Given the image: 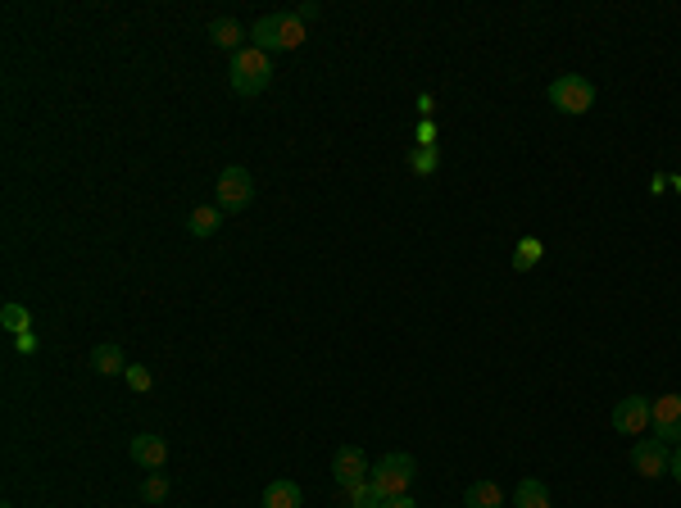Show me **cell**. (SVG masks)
<instances>
[{
	"label": "cell",
	"mask_w": 681,
	"mask_h": 508,
	"mask_svg": "<svg viewBox=\"0 0 681 508\" xmlns=\"http://www.w3.org/2000/svg\"><path fill=\"white\" fill-rule=\"evenodd\" d=\"M305 19H300L296 10H282V14H264V19H255V28H250V46L259 50H300L305 46Z\"/></svg>",
	"instance_id": "6da1fadb"
},
{
	"label": "cell",
	"mask_w": 681,
	"mask_h": 508,
	"mask_svg": "<svg viewBox=\"0 0 681 508\" xmlns=\"http://www.w3.org/2000/svg\"><path fill=\"white\" fill-rule=\"evenodd\" d=\"M227 73H232V91H237V96H259V91L273 82V55L259 46H246L232 55V69Z\"/></svg>",
	"instance_id": "7a4b0ae2"
},
{
	"label": "cell",
	"mask_w": 681,
	"mask_h": 508,
	"mask_svg": "<svg viewBox=\"0 0 681 508\" xmlns=\"http://www.w3.org/2000/svg\"><path fill=\"white\" fill-rule=\"evenodd\" d=\"M550 105L559 109V114H573V118H582V114H591L595 109V82L591 78H582V73H563V78H554L550 82Z\"/></svg>",
	"instance_id": "3957f363"
},
{
	"label": "cell",
	"mask_w": 681,
	"mask_h": 508,
	"mask_svg": "<svg viewBox=\"0 0 681 508\" xmlns=\"http://www.w3.org/2000/svg\"><path fill=\"white\" fill-rule=\"evenodd\" d=\"M250 200H255V177L246 173V168H223L214 182V205L223 209V214H246Z\"/></svg>",
	"instance_id": "277c9868"
},
{
	"label": "cell",
	"mask_w": 681,
	"mask_h": 508,
	"mask_svg": "<svg viewBox=\"0 0 681 508\" xmlns=\"http://www.w3.org/2000/svg\"><path fill=\"white\" fill-rule=\"evenodd\" d=\"M414 477H418V463H414V454H386L382 463L373 468V486L382 490L386 499H395V495H409V486H414Z\"/></svg>",
	"instance_id": "5b68a950"
},
{
	"label": "cell",
	"mask_w": 681,
	"mask_h": 508,
	"mask_svg": "<svg viewBox=\"0 0 681 508\" xmlns=\"http://www.w3.org/2000/svg\"><path fill=\"white\" fill-rule=\"evenodd\" d=\"M632 468L641 472L645 481H659V477H668V468H672V450L663 445L659 436H645V440H636L632 445Z\"/></svg>",
	"instance_id": "8992f818"
},
{
	"label": "cell",
	"mask_w": 681,
	"mask_h": 508,
	"mask_svg": "<svg viewBox=\"0 0 681 508\" xmlns=\"http://www.w3.org/2000/svg\"><path fill=\"white\" fill-rule=\"evenodd\" d=\"M368 477H373V468H368V459H364V450H359V445H341V450L332 454V481L341 490L364 486Z\"/></svg>",
	"instance_id": "52a82bcc"
},
{
	"label": "cell",
	"mask_w": 681,
	"mask_h": 508,
	"mask_svg": "<svg viewBox=\"0 0 681 508\" xmlns=\"http://www.w3.org/2000/svg\"><path fill=\"white\" fill-rule=\"evenodd\" d=\"M650 431L663 445H681V395H659V400H650Z\"/></svg>",
	"instance_id": "ba28073f"
},
{
	"label": "cell",
	"mask_w": 681,
	"mask_h": 508,
	"mask_svg": "<svg viewBox=\"0 0 681 508\" xmlns=\"http://www.w3.org/2000/svg\"><path fill=\"white\" fill-rule=\"evenodd\" d=\"M609 422L622 436H645V427H650V400H645V395H627V400L613 404Z\"/></svg>",
	"instance_id": "9c48e42d"
},
{
	"label": "cell",
	"mask_w": 681,
	"mask_h": 508,
	"mask_svg": "<svg viewBox=\"0 0 681 508\" xmlns=\"http://www.w3.org/2000/svg\"><path fill=\"white\" fill-rule=\"evenodd\" d=\"M128 454H132V463H137V468H150V472H164V463H168L164 436H150V431H141V436L128 440Z\"/></svg>",
	"instance_id": "30bf717a"
},
{
	"label": "cell",
	"mask_w": 681,
	"mask_h": 508,
	"mask_svg": "<svg viewBox=\"0 0 681 508\" xmlns=\"http://www.w3.org/2000/svg\"><path fill=\"white\" fill-rule=\"evenodd\" d=\"M259 508H305V490H300L296 481L277 477V481H268L264 486V504Z\"/></svg>",
	"instance_id": "8fae6325"
},
{
	"label": "cell",
	"mask_w": 681,
	"mask_h": 508,
	"mask_svg": "<svg viewBox=\"0 0 681 508\" xmlns=\"http://www.w3.org/2000/svg\"><path fill=\"white\" fill-rule=\"evenodd\" d=\"M91 372H96V377H123V372H128V354L114 341L96 345V350H91Z\"/></svg>",
	"instance_id": "7c38bea8"
},
{
	"label": "cell",
	"mask_w": 681,
	"mask_h": 508,
	"mask_svg": "<svg viewBox=\"0 0 681 508\" xmlns=\"http://www.w3.org/2000/svg\"><path fill=\"white\" fill-rule=\"evenodd\" d=\"M209 46H218V50H232V55H237V50H246V28H241L237 19H214L209 23Z\"/></svg>",
	"instance_id": "4fadbf2b"
},
{
	"label": "cell",
	"mask_w": 681,
	"mask_h": 508,
	"mask_svg": "<svg viewBox=\"0 0 681 508\" xmlns=\"http://www.w3.org/2000/svg\"><path fill=\"white\" fill-rule=\"evenodd\" d=\"M514 508H554L550 504V486L541 477H523L514 490Z\"/></svg>",
	"instance_id": "5bb4252c"
},
{
	"label": "cell",
	"mask_w": 681,
	"mask_h": 508,
	"mask_svg": "<svg viewBox=\"0 0 681 508\" xmlns=\"http://www.w3.org/2000/svg\"><path fill=\"white\" fill-rule=\"evenodd\" d=\"M218 227H223V209H218V205H196L187 214V232L200 236V241H205V236H214Z\"/></svg>",
	"instance_id": "9a60e30c"
},
{
	"label": "cell",
	"mask_w": 681,
	"mask_h": 508,
	"mask_svg": "<svg viewBox=\"0 0 681 508\" xmlns=\"http://www.w3.org/2000/svg\"><path fill=\"white\" fill-rule=\"evenodd\" d=\"M504 504V490L500 481H473V486L464 490V508H500Z\"/></svg>",
	"instance_id": "2e32d148"
},
{
	"label": "cell",
	"mask_w": 681,
	"mask_h": 508,
	"mask_svg": "<svg viewBox=\"0 0 681 508\" xmlns=\"http://www.w3.org/2000/svg\"><path fill=\"white\" fill-rule=\"evenodd\" d=\"M405 164H409V173L414 177H432L436 168H441V146H414L405 155Z\"/></svg>",
	"instance_id": "e0dca14e"
},
{
	"label": "cell",
	"mask_w": 681,
	"mask_h": 508,
	"mask_svg": "<svg viewBox=\"0 0 681 508\" xmlns=\"http://www.w3.org/2000/svg\"><path fill=\"white\" fill-rule=\"evenodd\" d=\"M541 254H545V245L536 241V236H523V241L514 245V273H532V268L541 264Z\"/></svg>",
	"instance_id": "ac0fdd59"
},
{
	"label": "cell",
	"mask_w": 681,
	"mask_h": 508,
	"mask_svg": "<svg viewBox=\"0 0 681 508\" xmlns=\"http://www.w3.org/2000/svg\"><path fill=\"white\" fill-rule=\"evenodd\" d=\"M0 327H5V332H14V336H28L32 332V313L23 309V304H5V309H0Z\"/></svg>",
	"instance_id": "d6986e66"
},
{
	"label": "cell",
	"mask_w": 681,
	"mask_h": 508,
	"mask_svg": "<svg viewBox=\"0 0 681 508\" xmlns=\"http://www.w3.org/2000/svg\"><path fill=\"white\" fill-rule=\"evenodd\" d=\"M346 499H350V508H382V504H386V495L373 486V481H364V486L346 490Z\"/></svg>",
	"instance_id": "ffe728a7"
},
{
	"label": "cell",
	"mask_w": 681,
	"mask_h": 508,
	"mask_svg": "<svg viewBox=\"0 0 681 508\" xmlns=\"http://www.w3.org/2000/svg\"><path fill=\"white\" fill-rule=\"evenodd\" d=\"M123 381H128L137 395H146L150 386H155V372L146 368V363H128V372H123Z\"/></svg>",
	"instance_id": "44dd1931"
},
{
	"label": "cell",
	"mask_w": 681,
	"mask_h": 508,
	"mask_svg": "<svg viewBox=\"0 0 681 508\" xmlns=\"http://www.w3.org/2000/svg\"><path fill=\"white\" fill-rule=\"evenodd\" d=\"M141 499H146V504H164L168 499V477L164 472H150L146 486H141Z\"/></svg>",
	"instance_id": "7402d4cb"
},
{
	"label": "cell",
	"mask_w": 681,
	"mask_h": 508,
	"mask_svg": "<svg viewBox=\"0 0 681 508\" xmlns=\"http://www.w3.org/2000/svg\"><path fill=\"white\" fill-rule=\"evenodd\" d=\"M418 146H436V127H432V118H423V123H418Z\"/></svg>",
	"instance_id": "603a6c76"
},
{
	"label": "cell",
	"mask_w": 681,
	"mask_h": 508,
	"mask_svg": "<svg viewBox=\"0 0 681 508\" xmlns=\"http://www.w3.org/2000/svg\"><path fill=\"white\" fill-rule=\"evenodd\" d=\"M382 508H418V499L414 495H395V499H386Z\"/></svg>",
	"instance_id": "cb8c5ba5"
},
{
	"label": "cell",
	"mask_w": 681,
	"mask_h": 508,
	"mask_svg": "<svg viewBox=\"0 0 681 508\" xmlns=\"http://www.w3.org/2000/svg\"><path fill=\"white\" fill-rule=\"evenodd\" d=\"M668 477H677V486H681V445L672 450V468H668Z\"/></svg>",
	"instance_id": "d4e9b609"
},
{
	"label": "cell",
	"mask_w": 681,
	"mask_h": 508,
	"mask_svg": "<svg viewBox=\"0 0 681 508\" xmlns=\"http://www.w3.org/2000/svg\"><path fill=\"white\" fill-rule=\"evenodd\" d=\"M418 109H423V118H432V109H436V100H432V96H427V91H423V96H418Z\"/></svg>",
	"instance_id": "484cf974"
},
{
	"label": "cell",
	"mask_w": 681,
	"mask_h": 508,
	"mask_svg": "<svg viewBox=\"0 0 681 508\" xmlns=\"http://www.w3.org/2000/svg\"><path fill=\"white\" fill-rule=\"evenodd\" d=\"M19 350H23V354H32V350H37V336H32V332H28V336H19Z\"/></svg>",
	"instance_id": "4316f807"
},
{
	"label": "cell",
	"mask_w": 681,
	"mask_h": 508,
	"mask_svg": "<svg viewBox=\"0 0 681 508\" xmlns=\"http://www.w3.org/2000/svg\"><path fill=\"white\" fill-rule=\"evenodd\" d=\"M0 508H14V504H0Z\"/></svg>",
	"instance_id": "83f0119b"
}]
</instances>
